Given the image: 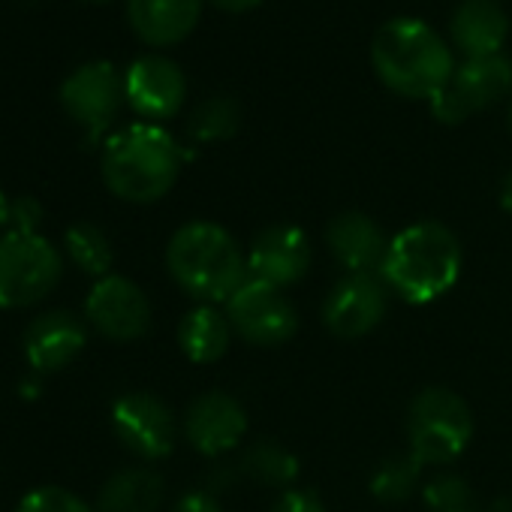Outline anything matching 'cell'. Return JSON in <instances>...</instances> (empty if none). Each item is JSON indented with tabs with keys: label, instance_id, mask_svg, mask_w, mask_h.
I'll list each match as a JSON object with an SVG mask.
<instances>
[{
	"label": "cell",
	"instance_id": "6da1fadb",
	"mask_svg": "<svg viewBox=\"0 0 512 512\" xmlns=\"http://www.w3.org/2000/svg\"><path fill=\"white\" fill-rule=\"evenodd\" d=\"M371 64L377 79L398 97L434 100L449 88L455 73L452 49L422 19H392L371 40Z\"/></svg>",
	"mask_w": 512,
	"mask_h": 512
},
{
	"label": "cell",
	"instance_id": "7a4b0ae2",
	"mask_svg": "<svg viewBox=\"0 0 512 512\" xmlns=\"http://www.w3.org/2000/svg\"><path fill=\"white\" fill-rule=\"evenodd\" d=\"M383 281L410 305H428L446 296L461 275V244L437 220L401 229L380 266Z\"/></svg>",
	"mask_w": 512,
	"mask_h": 512
},
{
	"label": "cell",
	"instance_id": "3957f363",
	"mask_svg": "<svg viewBox=\"0 0 512 512\" xmlns=\"http://www.w3.org/2000/svg\"><path fill=\"white\" fill-rule=\"evenodd\" d=\"M184 151L157 124L118 130L103 151V181L127 202H157L178 178Z\"/></svg>",
	"mask_w": 512,
	"mask_h": 512
},
{
	"label": "cell",
	"instance_id": "277c9868",
	"mask_svg": "<svg viewBox=\"0 0 512 512\" xmlns=\"http://www.w3.org/2000/svg\"><path fill=\"white\" fill-rule=\"evenodd\" d=\"M166 266L175 284L205 305L229 302L247 272L235 238L208 220H193L172 235Z\"/></svg>",
	"mask_w": 512,
	"mask_h": 512
},
{
	"label": "cell",
	"instance_id": "5b68a950",
	"mask_svg": "<svg viewBox=\"0 0 512 512\" xmlns=\"http://www.w3.org/2000/svg\"><path fill=\"white\" fill-rule=\"evenodd\" d=\"M407 431L410 455L422 464H449L467 449L473 437V416L461 395L443 386H428L410 404Z\"/></svg>",
	"mask_w": 512,
	"mask_h": 512
},
{
	"label": "cell",
	"instance_id": "8992f818",
	"mask_svg": "<svg viewBox=\"0 0 512 512\" xmlns=\"http://www.w3.org/2000/svg\"><path fill=\"white\" fill-rule=\"evenodd\" d=\"M64 263L43 235L7 232L0 238V308H31L61 281Z\"/></svg>",
	"mask_w": 512,
	"mask_h": 512
},
{
	"label": "cell",
	"instance_id": "52a82bcc",
	"mask_svg": "<svg viewBox=\"0 0 512 512\" xmlns=\"http://www.w3.org/2000/svg\"><path fill=\"white\" fill-rule=\"evenodd\" d=\"M229 326L253 347H278L293 338L299 320L281 287L247 278L226 302Z\"/></svg>",
	"mask_w": 512,
	"mask_h": 512
},
{
	"label": "cell",
	"instance_id": "ba28073f",
	"mask_svg": "<svg viewBox=\"0 0 512 512\" xmlns=\"http://www.w3.org/2000/svg\"><path fill=\"white\" fill-rule=\"evenodd\" d=\"M121 100H124V82L109 61L82 64L76 73H70V79L61 88L64 109L79 127H85L91 142H97L109 130Z\"/></svg>",
	"mask_w": 512,
	"mask_h": 512
},
{
	"label": "cell",
	"instance_id": "9c48e42d",
	"mask_svg": "<svg viewBox=\"0 0 512 512\" xmlns=\"http://www.w3.org/2000/svg\"><path fill=\"white\" fill-rule=\"evenodd\" d=\"M85 311L91 326L112 341H136L151 326V305L145 293L118 275H106L94 284Z\"/></svg>",
	"mask_w": 512,
	"mask_h": 512
},
{
	"label": "cell",
	"instance_id": "30bf717a",
	"mask_svg": "<svg viewBox=\"0 0 512 512\" xmlns=\"http://www.w3.org/2000/svg\"><path fill=\"white\" fill-rule=\"evenodd\" d=\"M112 425L121 443L139 458H163L175 446V419L157 395H121L112 407Z\"/></svg>",
	"mask_w": 512,
	"mask_h": 512
},
{
	"label": "cell",
	"instance_id": "8fae6325",
	"mask_svg": "<svg viewBox=\"0 0 512 512\" xmlns=\"http://www.w3.org/2000/svg\"><path fill=\"white\" fill-rule=\"evenodd\" d=\"M386 305V287L377 281V275H347L326 296L323 323L335 338L353 341L380 326Z\"/></svg>",
	"mask_w": 512,
	"mask_h": 512
},
{
	"label": "cell",
	"instance_id": "7c38bea8",
	"mask_svg": "<svg viewBox=\"0 0 512 512\" xmlns=\"http://www.w3.org/2000/svg\"><path fill=\"white\" fill-rule=\"evenodd\" d=\"M311 269V241L299 226L278 223L253 238L247 253V272L272 287L299 284Z\"/></svg>",
	"mask_w": 512,
	"mask_h": 512
},
{
	"label": "cell",
	"instance_id": "4fadbf2b",
	"mask_svg": "<svg viewBox=\"0 0 512 512\" xmlns=\"http://www.w3.org/2000/svg\"><path fill=\"white\" fill-rule=\"evenodd\" d=\"M187 97L184 73L160 55H145L130 64L124 76V100L148 121L172 118Z\"/></svg>",
	"mask_w": 512,
	"mask_h": 512
},
{
	"label": "cell",
	"instance_id": "5bb4252c",
	"mask_svg": "<svg viewBox=\"0 0 512 512\" xmlns=\"http://www.w3.org/2000/svg\"><path fill=\"white\" fill-rule=\"evenodd\" d=\"M247 431L244 407L226 392H205L199 395L184 419V434L193 449L202 455H223L241 443Z\"/></svg>",
	"mask_w": 512,
	"mask_h": 512
},
{
	"label": "cell",
	"instance_id": "9a60e30c",
	"mask_svg": "<svg viewBox=\"0 0 512 512\" xmlns=\"http://www.w3.org/2000/svg\"><path fill=\"white\" fill-rule=\"evenodd\" d=\"M326 244L350 275H374V269L383 266L389 250L383 229L362 211L338 214L326 229Z\"/></svg>",
	"mask_w": 512,
	"mask_h": 512
},
{
	"label": "cell",
	"instance_id": "2e32d148",
	"mask_svg": "<svg viewBox=\"0 0 512 512\" xmlns=\"http://www.w3.org/2000/svg\"><path fill=\"white\" fill-rule=\"evenodd\" d=\"M88 344L85 323L70 311H52L37 317L25 332V356L37 371H61Z\"/></svg>",
	"mask_w": 512,
	"mask_h": 512
},
{
	"label": "cell",
	"instance_id": "e0dca14e",
	"mask_svg": "<svg viewBox=\"0 0 512 512\" xmlns=\"http://www.w3.org/2000/svg\"><path fill=\"white\" fill-rule=\"evenodd\" d=\"M202 0H127V19L148 46H175L199 25Z\"/></svg>",
	"mask_w": 512,
	"mask_h": 512
},
{
	"label": "cell",
	"instance_id": "ac0fdd59",
	"mask_svg": "<svg viewBox=\"0 0 512 512\" xmlns=\"http://www.w3.org/2000/svg\"><path fill=\"white\" fill-rule=\"evenodd\" d=\"M449 34L464 58L500 55L509 34V19L497 0H461L452 13Z\"/></svg>",
	"mask_w": 512,
	"mask_h": 512
},
{
	"label": "cell",
	"instance_id": "d6986e66",
	"mask_svg": "<svg viewBox=\"0 0 512 512\" xmlns=\"http://www.w3.org/2000/svg\"><path fill=\"white\" fill-rule=\"evenodd\" d=\"M452 94L467 106V112H479L485 106H494L503 100L512 88V61L503 55H485V58H464V64L455 67Z\"/></svg>",
	"mask_w": 512,
	"mask_h": 512
},
{
	"label": "cell",
	"instance_id": "ffe728a7",
	"mask_svg": "<svg viewBox=\"0 0 512 512\" xmlns=\"http://www.w3.org/2000/svg\"><path fill=\"white\" fill-rule=\"evenodd\" d=\"M163 476L148 467L118 470L100 491V512H157L163 503Z\"/></svg>",
	"mask_w": 512,
	"mask_h": 512
},
{
	"label": "cell",
	"instance_id": "44dd1931",
	"mask_svg": "<svg viewBox=\"0 0 512 512\" xmlns=\"http://www.w3.org/2000/svg\"><path fill=\"white\" fill-rule=\"evenodd\" d=\"M229 335H232L229 317H223L211 305L193 308L178 326V344L184 356L196 365L217 362L229 350Z\"/></svg>",
	"mask_w": 512,
	"mask_h": 512
},
{
	"label": "cell",
	"instance_id": "7402d4cb",
	"mask_svg": "<svg viewBox=\"0 0 512 512\" xmlns=\"http://www.w3.org/2000/svg\"><path fill=\"white\" fill-rule=\"evenodd\" d=\"M241 470L263 485H290L299 476V458L275 440H260L244 449Z\"/></svg>",
	"mask_w": 512,
	"mask_h": 512
},
{
	"label": "cell",
	"instance_id": "603a6c76",
	"mask_svg": "<svg viewBox=\"0 0 512 512\" xmlns=\"http://www.w3.org/2000/svg\"><path fill=\"white\" fill-rule=\"evenodd\" d=\"M238 124H241L238 100L229 94H214L193 109L187 130L196 142H223L238 133Z\"/></svg>",
	"mask_w": 512,
	"mask_h": 512
},
{
	"label": "cell",
	"instance_id": "cb8c5ba5",
	"mask_svg": "<svg viewBox=\"0 0 512 512\" xmlns=\"http://www.w3.org/2000/svg\"><path fill=\"white\" fill-rule=\"evenodd\" d=\"M67 253L85 275H97V278H106L112 269V260H115L106 232L88 220L73 223L67 229Z\"/></svg>",
	"mask_w": 512,
	"mask_h": 512
},
{
	"label": "cell",
	"instance_id": "d4e9b609",
	"mask_svg": "<svg viewBox=\"0 0 512 512\" xmlns=\"http://www.w3.org/2000/svg\"><path fill=\"white\" fill-rule=\"evenodd\" d=\"M422 461L416 455H395L377 464V470L371 473V494L383 503H398L407 500L419 482L422 473Z\"/></svg>",
	"mask_w": 512,
	"mask_h": 512
},
{
	"label": "cell",
	"instance_id": "484cf974",
	"mask_svg": "<svg viewBox=\"0 0 512 512\" xmlns=\"http://www.w3.org/2000/svg\"><path fill=\"white\" fill-rule=\"evenodd\" d=\"M431 512H482L479 497L461 476H437L422 491Z\"/></svg>",
	"mask_w": 512,
	"mask_h": 512
},
{
	"label": "cell",
	"instance_id": "4316f807",
	"mask_svg": "<svg viewBox=\"0 0 512 512\" xmlns=\"http://www.w3.org/2000/svg\"><path fill=\"white\" fill-rule=\"evenodd\" d=\"M16 512H94V509L82 497H76L73 491L58 488V485H46V488L25 494Z\"/></svg>",
	"mask_w": 512,
	"mask_h": 512
},
{
	"label": "cell",
	"instance_id": "83f0119b",
	"mask_svg": "<svg viewBox=\"0 0 512 512\" xmlns=\"http://www.w3.org/2000/svg\"><path fill=\"white\" fill-rule=\"evenodd\" d=\"M43 223V205L34 196H16L13 208H10V232H22V235H37Z\"/></svg>",
	"mask_w": 512,
	"mask_h": 512
},
{
	"label": "cell",
	"instance_id": "f1b7e54d",
	"mask_svg": "<svg viewBox=\"0 0 512 512\" xmlns=\"http://www.w3.org/2000/svg\"><path fill=\"white\" fill-rule=\"evenodd\" d=\"M431 115H434L440 124H461L464 118H470L467 106L452 94V88L440 91V94L431 100Z\"/></svg>",
	"mask_w": 512,
	"mask_h": 512
},
{
	"label": "cell",
	"instance_id": "f546056e",
	"mask_svg": "<svg viewBox=\"0 0 512 512\" xmlns=\"http://www.w3.org/2000/svg\"><path fill=\"white\" fill-rule=\"evenodd\" d=\"M272 512H326V506H323V500H320L317 494L302 491V488H293V491H287V494L275 503Z\"/></svg>",
	"mask_w": 512,
	"mask_h": 512
},
{
	"label": "cell",
	"instance_id": "4dcf8cb0",
	"mask_svg": "<svg viewBox=\"0 0 512 512\" xmlns=\"http://www.w3.org/2000/svg\"><path fill=\"white\" fill-rule=\"evenodd\" d=\"M172 512H220V503L208 491H187Z\"/></svg>",
	"mask_w": 512,
	"mask_h": 512
},
{
	"label": "cell",
	"instance_id": "1f68e13d",
	"mask_svg": "<svg viewBox=\"0 0 512 512\" xmlns=\"http://www.w3.org/2000/svg\"><path fill=\"white\" fill-rule=\"evenodd\" d=\"M211 7H217V10H223V13H232V16H238V13H250V10H256L263 4V0H208Z\"/></svg>",
	"mask_w": 512,
	"mask_h": 512
},
{
	"label": "cell",
	"instance_id": "d6a6232c",
	"mask_svg": "<svg viewBox=\"0 0 512 512\" xmlns=\"http://www.w3.org/2000/svg\"><path fill=\"white\" fill-rule=\"evenodd\" d=\"M500 205L512 214V172L503 178V187H500Z\"/></svg>",
	"mask_w": 512,
	"mask_h": 512
},
{
	"label": "cell",
	"instance_id": "836d02e7",
	"mask_svg": "<svg viewBox=\"0 0 512 512\" xmlns=\"http://www.w3.org/2000/svg\"><path fill=\"white\" fill-rule=\"evenodd\" d=\"M10 208H13V199H7V193L0 190V226H10Z\"/></svg>",
	"mask_w": 512,
	"mask_h": 512
},
{
	"label": "cell",
	"instance_id": "e575fe53",
	"mask_svg": "<svg viewBox=\"0 0 512 512\" xmlns=\"http://www.w3.org/2000/svg\"><path fill=\"white\" fill-rule=\"evenodd\" d=\"M488 512H512V497H497Z\"/></svg>",
	"mask_w": 512,
	"mask_h": 512
},
{
	"label": "cell",
	"instance_id": "d590c367",
	"mask_svg": "<svg viewBox=\"0 0 512 512\" xmlns=\"http://www.w3.org/2000/svg\"><path fill=\"white\" fill-rule=\"evenodd\" d=\"M22 4H40V0H22Z\"/></svg>",
	"mask_w": 512,
	"mask_h": 512
},
{
	"label": "cell",
	"instance_id": "8d00e7d4",
	"mask_svg": "<svg viewBox=\"0 0 512 512\" xmlns=\"http://www.w3.org/2000/svg\"><path fill=\"white\" fill-rule=\"evenodd\" d=\"M509 130H512V106H509Z\"/></svg>",
	"mask_w": 512,
	"mask_h": 512
},
{
	"label": "cell",
	"instance_id": "74e56055",
	"mask_svg": "<svg viewBox=\"0 0 512 512\" xmlns=\"http://www.w3.org/2000/svg\"><path fill=\"white\" fill-rule=\"evenodd\" d=\"M91 4H103V0H91Z\"/></svg>",
	"mask_w": 512,
	"mask_h": 512
}]
</instances>
